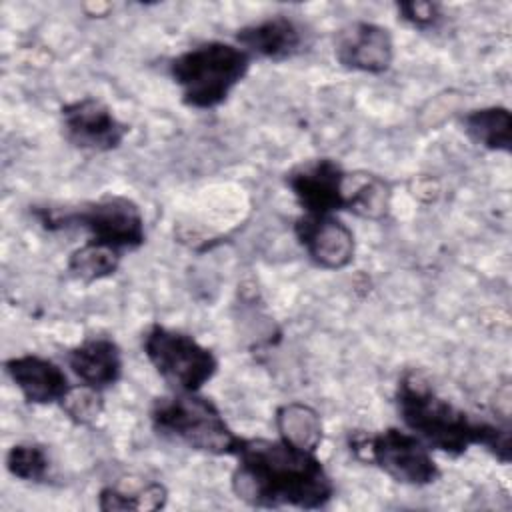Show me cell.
Instances as JSON below:
<instances>
[{
    "instance_id": "cell-1",
    "label": "cell",
    "mask_w": 512,
    "mask_h": 512,
    "mask_svg": "<svg viewBox=\"0 0 512 512\" xmlns=\"http://www.w3.org/2000/svg\"><path fill=\"white\" fill-rule=\"evenodd\" d=\"M232 456V490L250 506L320 510L334 498V482L312 450L282 438L240 436Z\"/></svg>"
},
{
    "instance_id": "cell-2",
    "label": "cell",
    "mask_w": 512,
    "mask_h": 512,
    "mask_svg": "<svg viewBox=\"0 0 512 512\" xmlns=\"http://www.w3.org/2000/svg\"><path fill=\"white\" fill-rule=\"evenodd\" d=\"M394 402L404 426L430 450L458 458L470 446H484L502 464L512 458L508 422L500 424L470 416L440 396L426 374L416 368L400 374Z\"/></svg>"
},
{
    "instance_id": "cell-3",
    "label": "cell",
    "mask_w": 512,
    "mask_h": 512,
    "mask_svg": "<svg viewBox=\"0 0 512 512\" xmlns=\"http://www.w3.org/2000/svg\"><path fill=\"white\" fill-rule=\"evenodd\" d=\"M250 64L252 56L236 42L210 40L174 56L168 74L180 88L184 106L212 110L228 100L250 72Z\"/></svg>"
},
{
    "instance_id": "cell-4",
    "label": "cell",
    "mask_w": 512,
    "mask_h": 512,
    "mask_svg": "<svg viewBox=\"0 0 512 512\" xmlns=\"http://www.w3.org/2000/svg\"><path fill=\"white\" fill-rule=\"evenodd\" d=\"M150 424L158 436L210 456H232L240 440L220 408L200 392L172 390L154 398Z\"/></svg>"
},
{
    "instance_id": "cell-5",
    "label": "cell",
    "mask_w": 512,
    "mask_h": 512,
    "mask_svg": "<svg viewBox=\"0 0 512 512\" xmlns=\"http://www.w3.org/2000/svg\"><path fill=\"white\" fill-rule=\"evenodd\" d=\"M32 214L48 232L80 228L88 234V240L116 248L122 254L138 250L146 242L144 214L132 198L122 194H104L74 208L34 206Z\"/></svg>"
},
{
    "instance_id": "cell-6",
    "label": "cell",
    "mask_w": 512,
    "mask_h": 512,
    "mask_svg": "<svg viewBox=\"0 0 512 512\" xmlns=\"http://www.w3.org/2000/svg\"><path fill=\"white\" fill-rule=\"evenodd\" d=\"M348 446L358 460L374 464L394 482L406 486H428L442 474L432 450L410 430L392 426L372 434L352 432Z\"/></svg>"
},
{
    "instance_id": "cell-7",
    "label": "cell",
    "mask_w": 512,
    "mask_h": 512,
    "mask_svg": "<svg viewBox=\"0 0 512 512\" xmlns=\"http://www.w3.org/2000/svg\"><path fill=\"white\" fill-rule=\"evenodd\" d=\"M142 350L172 390L200 392L218 372V358L210 348L194 336L162 324L148 326L142 336Z\"/></svg>"
},
{
    "instance_id": "cell-8",
    "label": "cell",
    "mask_w": 512,
    "mask_h": 512,
    "mask_svg": "<svg viewBox=\"0 0 512 512\" xmlns=\"http://www.w3.org/2000/svg\"><path fill=\"white\" fill-rule=\"evenodd\" d=\"M60 126L64 140L86 152H112L130 132V126L94 96L66 102L60 108Z\"/></svg>"
},
{
    "instance_id": "cell-9",
    "label": "cell",
    "mask_w": 512,
    "mask_h": 512,
    "mask_svg": "<svg viewBox=\"0 0 512 512\" xmlns=\"http://www.w3.org/2000/svg\"><path fill=\"white\" fill-rule=\"evenodd\" d=\"M344 180L346 170L332 158L304 160L284 176L304 214H336L344 210Z\"/></svg>"
},
{
    "instance_id": "cell-10",
    "label": "cell",
    "mask_w": 512,
    "mask_h": 512,
    "mask_svg": "<svg viewBox=\"0 0 512 512\" xmlns=\"http://www.w3.org/2000/svg\"><path fill=\"white\" fill-rule=\"evenodd\" d=\"M294 236L308 258L324 270L346 268L356 254L352 228L336 214H300L294 220Z\"/></svg>"
},
{
    "instance_id": "cell-11",
    "label": "cell",
    "mask_w": 512,
    "mask_h": 512,
    "mask_svg": "<svg viewBox=\"0 0 512 512\" xmlns=\"http://www.w3.org/2000/svg\"><path fill=\"white\" fill-rule=\"evenodd\" d=\"M334 56L348 70L382 74L394 62V38L386 26L354 20L334 34Z\"/></svg>"
},
{
    "instance_id": "cell-12",
    "label": "cell",
    "mask_w": 512,
    "mask_h": 512,
    "mask_svg": "<svg viewBox=\"0 0 512 512\" xmlns=\"http://www.w3.org/2000/svg\"><path fill=\"white\" fill-rule=\"evenodd\" d=\"M234 40L252 58L282 62L294 58L304 50L306 32L302 24L294 18L286 14H276L242 26L236 32Z\"/></svg>"
},
{
    "instance_id": "cell-13",
    "label": "cell",
    "mask_w": 512,
    "mask_h": 512,
    "mask_svg": "<svg viewBox=\"0 0 512 512\" xmlns=\"http://www.w3.org/2000/svg\"><path fill=\"white\" fill-rule=\"evenodd\" d=\"M4 370L22 398L34 406L60 404L72 388L66 372L40 354L12 356L4 362Z\"/></svg>"
},
{
    "instance_id": "cell-14",
    "label": "cell",
    "mask_w": 512,
    "mask_h": 512,
    "mask_svg": "<svg viewBox=\"0 0 512 512\" xmlns=\"http://www.w3.org/2000/svg\"><path fill=\"white\" fill-rule=\"evenodd\" d=\"M66 364L80 384L106 390L122 378L120 346L106 336H92L66 352Z\"/></svg>"
},
{
    "instance_id": "cell-15",
    "label": "cell",
    "mask_w": 512,
    "mask_h": 512,
    "mask_svg": "<svg viewBox=\"0 0 512 512\" xmlns=\"http://www.w3.org/2000/svg\"><path fill=\"white\" fill-rule=\"evenodd\" d=\"M462 130L480 148L504 154L512 150V114L506 106H484L466 112Z\"/></svg>"
},
{
    "instance_id": "cell-16",
    "label": "cell",
    "mask_w": 512,
    "mask_h": 512,
    "mask_svg": "<svg viewBox=\"0 0 512 512\" xmlns=\"http://www.w3.org/2000/svg\"><path fill=\"white\" fill-rule=\"evenodd\" d=\"M390 184L370 172H346L344 210L368 218L382 220L390 208Z\"/></svg>"
},
{
    "instance_id": "cell-17",
    "label": "cell",
    "mask_w": 512,
    "mask_h": 512,
    "mask_svg": "<svg viewBox=\"0 0 512 512\" xmlns=\"http://www.w3.org/2000/svg\"><path fill=\"white\" fill-rule=\"evenodd\" d=\"M276 428L282 440L316 452L322 444L320 414L304 402H288L276 410Z\"/></svg>"
},
{
    "instance_id": "cell-18",
    "label": "cell",
    "mask_w": 512,
    "mask_h": 512,
    "mask_svg": "<svg viewBox=\"0 0 512 512\" xmlns=\"http://www.w3.org/2000/svg\"><path fill=\"white\" fill-rule=\"evenodd\" d=\"M122 256L124 254L116 248L86 238L82 246L70 252L66 270L74 280L82 284H94L98 280L112 276L118 270Z\"/></svg>"
},
{
    "instance_id": "cell-19",
    "label": "cell",
    "mask_w": 512,
    "mask_h": 512,
    "mask_svg": "<svg viewBox=\"0 0 512 512\" xmlns=\"http://www.w3.org/2000/svg\"><path fill=\"white\" fill-rule=\"evenodd\" d=\"M168 490L162 482H148L136 490H122L118 486H104L98 492V508L114 510H158L164 508Z\"/></svg>"
},
{
    "instance_id": "cell-20",
    "label": "cell",
    "mask_w": 512,
    "mask_h": 512,
    "mask_svg": "<svg viewBox=\"0 0 512 512\" xmlns=\"http://www.w3.org/2000/svg\"><path fill=\"white\" fill-rule=\"evenodd\" d=\"M6 470L22 482H42L50 470V456L40 444L18 442L6 454Z\"/></svg>"
},
{
    "instance_id": "cell-21",
    "label": "cell",
    "mask_w": 512,
    "mask_h": 512,
    "mask_svg": "<svg viewBox=\"0 0 512 512\" xmlns=\"http://www.w3.org/2000/svg\"><path fill=\"white\" fill-rule=\"evenodd\" d=\"M60 406L74 424L86 426V424H92L102 414L104 396H102V390H96L86 384H78L68 390Z\"/></svg>"
},
{
    "instance_id": "cell-22",
    "label": "cell",
    "mask_w": 512,
    "mask_h": 512,
    "mask_svg": "<svg viewBox=\"0 0 512 512\" xmlns=\"http://www.w3.org/2000/svg\"><path fill=\"white\" fill-rule=\"evenodd\" d=\"M398 18H402L406 24L418 30H430L440 24L444 18L442 4L428 2V0H408V2H396Z\"/></svg>"
}]
</instances>
